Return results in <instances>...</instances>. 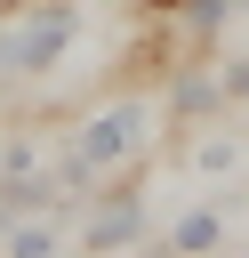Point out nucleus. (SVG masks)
Returning <instances> with one entry per match:
<instances>
[{
	"mask_svg": "<svg viewBox=\"0 0 249 258\" xmlns=\"http://www.w3.org/2000/svg\"><path fill=\"white\" fill-rule=\"evenodd\" d=\"M145 129H153V113H145L137 97H120V105H104V113H96V121H88V129L64 145V153H80V161L104 177V169H120V161L145 145Z\"/></svg>",
	"mask_w": 249,
	"mask_h": 258,
	"instance_id": "1",
	"label": "nucleus"
},
{
	"mask_svg": "<svg viewBox=\"0 0 249 258\" xmlns=\"http://www.w3.org/2000/svg\"><path fill=\"white\" fill-rule=\"evenodd\" d=\"M217 105H225L217 73H201V64H177V81H169V113H177V121H201V113H217Z\"/></svg>",
	"mask_w": 249,
	"mask_h": 258,
	"instance_id": "3",
	"label": "nucleus"
},
{
	"mask_svg": "<svg viewBox=\"0 0 249 258\" xmlns=\"http://www.w3.org/2000/svg\"><path fill=\"white\" fill-rule=\"evenodd\" d=\"M0 242H8V258H56V226H40V218H16Z\"/></svg>",
	"mask_w": 249,
	"mask_h": 258,
	"instance_id": "5",
	"label": "nucleus"
},
{
	"mask_svg": "<svg viewBox=\"0 0 249 258\" xmlns=\"http://www.w3.org/2000/svg\"><path fill=\"white\" fill-rule=\"evenodd\" d=\"M145 258H177V250H169V242H153V250H145Z\"/></svg>",
	"mask_w": 249,
	"mask_h": 258,
	"instance_id": "8",
	"label": "nucleus"
},
{
	"mask_svg": "<svg viewBox=\"0 0 249 258\" xmlns=\"http://www.w3.org/2000/svg\"><path fill=\"white\" fill-rule=\"evenodd\" d=\"M80 242H88V258H120L129 242H145V194L120 177V185L96 202V218H88V234H80Z\"/></svg>",
	"mask_w": 249,
	"mask_h": 258,
	"instance_id": "2",
	"label": "nucleus"
},
{
	"mask_svg": "<svg viewBox=\"0 0 249 258\" xmlns=\"http://www.w3.org/2000/svg\"><path fill=\"white\" fill-rule=\"evenodd\" d=\"M177 16H185V32H193V40H209V32H217V24L233 16V0H185Z\"/></svg>",
	"mask_w": 249,
	"mask_h": 258,
	"instance_id": "6",
	"label": "nucleus"
},
{
	"mask_svg": "<svg viewBox=\"0 0 249 258\" xmlns=\"http://www.w3.org/2000/svg\"><path fill=\"white\" fill-rule=\"evenodd\" d=\"M233 8H249V0H233Z\"/></svg>",
	"mask_w": 249,
	"mask_h": 258,
	"instance_id": "9",
	"label": "nucleus"
},
{
	"mask_svg": "<svg viewBox=\"0 0 249 258\" xmlns=\"http://www.w3.org/2000/svg\"><path fill=\"white\" fill-rule=\"evenodd\" d=\"M217 234H225V226H217V210H185V218L169 226V250H177V258H209V250H217Z\"/></svg>",
	"mask_w": 249,
	"mask_h": 258,
	"instance_id": "4",
	"label": "nucleus"
},
{
	"mask_svg": "<svg viewBox=\"0 0 249 258\" xmlns=\"http://www.w3.org/2000/svg\"><path fill=\"white\" fill-rule=\"evenodd\" d=\"M217 89H225V97H241V105H249V56H233V64H225V73H217Z\"/></svg>",
	"mask_w": 249,
	"mask_h": 258,
	"instance_id": "7",
	"label": "nucleus"
}]
</instances>
